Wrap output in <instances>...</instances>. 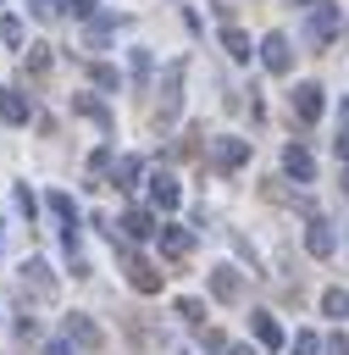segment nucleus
Returning a JSON list of instances; mask_svg holds the SVG:
<instances>
[{"label":"nucleus","mask_w":349,"mask_h":355,"mask_svg":"<svg viewBox=\"0 0 349 355\" xmlns=\"http://www.w3.org/2000/svg\"><path fill=\"white\" fill-rule=\"evenodd\" d=\"M199 139H205V128H188V133L172 144V155H199Z\"/></svg>","instance_id":"22"},{"label":"nucleus","mask_w":349,"mask_h":355,"mask_svg":"<svg viewBox=\"0 0 349 355\" xmlns=\"http://www.w3.org/2000/svg\"><path fill=\"white\" fill-rule=\"evenodd\" d=\"M249 327H255V344H260V349H283V327H277V316H271V311H255V316H249Z\"/></svg>","instance_id":"12"},{"label":"nucleus","mask_w":349,"mask_h":355,"mask_svg":"<svg viewBox=\"0 0 349 355\" xmlns=\"http://www.w3.org/2000/svg\"><path fill=\"white\" fill-rule=\"evenodd\" d=\"M211 294L227 300V305L244 300V277H238V266H216V272H211Z\"/></svg>","instance_id":"9"},{"label":"nucleus","mask_w":349,"mask_h":355,"mask_svg":"<svg viewBox=\"0 0 349 355\" xmlns=\"http://www.w3.org/2000/svg\"><path fill=\"white\" fill-rule=\"evenodd\" d=\"M321 311L327 316H349V288H327L321 294Z\"/></svg>","instance_id":"21"},{"label":"nucleus","mask_w":349,"mask_h":355,"mask_svg":"<svg viewBox=\"0 0 349 355\" xmlns=\"http://www.w3.org/2000/svg\"><path fill=\"white\" fill-rule=\"evenodd\" d=\"M22 283H33V294H39V300H50V294H55V277H50V266H44V261H28V266H22Z\"/></svg>","instance_id":"16"},{"label":"nucleus","mask_w":349,"mask_h":355,"mask_svg":"<svg viewBox=\"0 0 349 355\" xmlns=\"http://www.w3.org/2000/svg\"><path fill=\"white\" fill-rule=\"evenodd\" d=\"M332 33H338V6L332 0H316L310 17H305V39L321 50V44H332Z\"/></svg>","instance_id":"3"},{"label":"nucleus","mask_w":349,"mask_h":355,"mask_svg":"<svg viewBox=\"0 0 349 355\" xmlns=\"http://www.w3.org/2000/svg\"><path fill=\"white\" fill-rule=\"evenodd\" d=\"M222 50H227L233 61H249V33H244V28H222Z\"/></svg>","instance_id":"17"},{"label":"nucleus","mask_w":349,"mask_h":355,"mask_svg":"<svg viewBox=\"0 0 349 355\" xmlns=\"http://www.w3.org/2000/svg\"><path fill=\"white\" fill-rule=\"evenodd\" d=\"M260 61H266V72L283 78V72L294 67V44H288V33H266V39H260Z\"/></svg>","instance_id":"6"},{"label":"nucleus","mask_w":349,"mask_h":355,"mask_svg":"<svg viewBox=\"0 0 349 355\" xmlns=\"http://www.w3.org/2000/svg\"><path fill=\"white\" fill-rule=\"evenodd\" d=\"M111 244H116V255H122V272H127V283H133L138 294H155V288H161V272H155V266H150V261H144V255H138L127 239H116V227H111Z\"/></svg>","instance_id":"2"},{"label":"nucleus","mask_w":349,"mask_h":355,"mask_svg":"<svg viewBox=\"0 0 349 355\" xmlns=\"http://www.w3.org/2000/svg\"><path fill=\"white\" fill-rule=\"evenodd\" d=\"M294 6H316V0H294Z\"/></svg>","instance_id":"36"},{"label":"nucleus","mask_w":349,"mask_h":355,"mask_svg":"<svg viewBox=\"0 0 349 355\" xmlns=\"http://www.w3.org/2000/svg\"><path fill=\"white\" fill-rule=\"evenodd\" d=\"M111 183H116V189H133V183H138V155H122L116 172H111Z\"/></svg>","instance_id":"20"},{"label":"nucleus","mask_w":349,"mask_h":355,"mask_svg":"<svg viewBox=\"0 0 349 355\" xmlns=\"http://www.w3.org/2000/svg\"><path fill=\"white\" fill-rule=\"evenodd\" d=\"M244 161H249V139H233V133H227V139L211 144V166H216V172H238Z\"/></svg>","instance_id":"4"},{"label":"nucleus","mask_w":349,"mask_h":355,"mask_svg":"<svg viewBox=\"0 0 349 355\" xmlns=\"http://www.w3.org/2000/svg\"><path fill=\"white\" fill-rule=\"evenodd\" d=\"M177 316H183V322H194V327H199V322H205V305H199V300H177Z\"/></svg>","instance_id":"25"},{"label":"nucleus","mask_w":349,"mask_h":355,"mask_svg":"<svg viewBox=\"0 0 349 355\" xmlns=\"http://www.w3.org/2000/svg\"><path fill=\"white\" fill-rule=\"evenodd\" d=\"M283 172H288L294 183H316V155H310L305 144H288V150H283Z\"/></svg>","instance_id":"7"},{"label":"nucleus","mask_w":349,"mask_h":355,"mask_svg":"<svg viewBox=\"0 0 349 355\" xmlns=\"http://www.w3.org/2000/svg\"><path fill=\"white\" fill-rule=\"evenodd\" d=\"M294 355H327V344H321L316 333H299V338H294Z\"/></svg>","instance_id":"24"},{"label":"nucleus","mask_w":349,"mask_h":355,"mask_svg":"<svg viewBox=\"0 0 349 355\" xmlns=\"http://www.w3.org/2000/svg\"><path fill=\"white\" fill-rule=\"evenodd\" d=\"M0 39H6V44H22V22L6 17V22H0Z\"/></svg>","instance_id":"26"},{"label":"nucleus","mask_w":349,"mask_h":355,"mask_svg":"<svg viewBox=\"0 0 349 355\" xmlns=\"http://www.w3.org/2000/svg\"><path fill=\"white\" fill-rule=\"evenodd\" d=\"M22 72H28V78L50 72V44H28V55H22Z\"/></svg>","instance_id":"18"},{"label":"nucleus","mask_w":349,"mask_h":355,"mask_svg":"<svg viewBox=\"0 0 349 355\" xmlns=\"http://www.w3.org/2000/svg\"><path fill=\"white\" fill-rule=\"evenodd\" d=\"M72 111H83L89 122H100V128H111V111H105V105H100L94 94H78V100H72Z\"/></svg>","instance_id":"19"},{"label":"nucleus","mask_w":349,"mask_h":355,"mask_svg":"<svg viewBox=\"0 0 349 355\" xmlns=\"http://www.w3.org/2000/svg\"><path fill=\"white\" fill-rule=\"evenodd\" d=\"M321 105H327V100H321V83H299V89H294V116H299L305 128L321 116Z\"/></svg>","instance_id":"8"},{"label":"nucleus","mask_w":349,"mask_h":355,"mask_svg":"<svg viewBox=\"0 0 349 355\" xmlns=\"http://www.w3.org/2000/svg\"><path fill=\"white\" fill-rule=\"evenodd\" d=\"M50 211H55V216H61L66 227H78V205H72L66 194H50Z\"/></svg>","instance_id":"23"},{"label":"nucleus","mask_w":349,"mask_h":355,"mask_svg":"<svg viewBox=\"0 0 349 355\" xmlns=\"http://www.w3.org/2000/svg\"><path fill=\"white\" fill-rule=\"evenodd\" d=\"M66 344H78V349H105V333H100L94 316L72 311V316H66Z\"/></svg>","instance_id":"5"},{"label":"nucleus","mask_w":349,"mask_h":355,"mask_svg":"<svg viewBox=\"0 0 349 355\" xmlns=\"http://www.w3.org/2000/svg\"><path fill=\"white\" fill-rule=\"evenodd\" d=\"M332 150H338V155H343V161H349V122H343V128H338V139H332Z\"/></svg>","instance_id":"32"},{"label":"nucleus","mask_w":349,"mask_h":355,"mask_svg":"<svg viewBox=\"0 0 349 355\" xmlns=\"http://www.w3.org/2000/svg\"><path fill=\"white\" fill-rule=\"evenodd\" d=\"M150 78V50H133V83Z\"/></svg>","instance_id":"27"},{"label":"nucleus","mask_w":349,"mask_h":355,"mask_svg":"<svg viewBox=\"0 0 349 355\" xmlns=\"http://www.w3.org/2000/svg\"><path fill=\"white\" fill-rule=\"evenodd\" d=\"M205 349H211V355H227V349H233V344H227V338H222V333H205Z\"/></svg>","instance_id":"29"},{"label":"nucleus","mask_w":349,"mask_h":355,"mask_svg":"<svg viewBox=\"0 0 349 355\" xmlns=\"http://www.w3.org/2000/svg\"><path fill=\"white\" fill-rule=\"evenodd\" d=\"M183 61H172L166 72H161V83H155V111H150V122L155 128H172L177 122V105H183Z\"/></svg>","instance_id":"1"},{"label":"nucleus","mask_w":349,"mask_h":355,"mask_svg":"<svg viewBox=\"0 0 349 355\" xmlns=\"http://www.w3.org/2000/svg\"><path fill=\"white\" fill-rule=\"evenodd\" d=\"M150 200H155L161 211H177V200H183L177 178H172V172H155V178H150Z\"/></svg>","instance_id":"10"},{"label":"nucleus","mask_w":349,"mask_h":355,"mask_svg":"<svg viewBox=\"0 0 349 355\" xmlns=\"http://www.w3.org/2000/svg\"><path fill=\"white\" fill-rule=\"evenodd\" d=\"M44 355H78V344H66V338H61V344H50Z\"/></svg>","instance_id":"33"},{"label":"nucleus","mask_w":349,"mask_h":355,"mask_svg":"<svg viewBox=\"0 0 349 355\" xmlns=\"http://www.w3.org/2000/svg\"><path fill=\"white\" fill-rule=\"evenodd\" d=\"M0 116H6V122H17V128H22V122H28V116H33V100H28V94H22V89H0Z\"/></svg>","instance_id":"13"},{"label":"nucleus","mask_w":349,"mask_h":355,"mask_svg":"<svg viewBox=\"0 0 349 355\" xmlns=\"http://www.w3.org/2000/svg\"><path fill=\"white\" fill-rule=\"evenodd\" d=\"M61 6H66L72 17H94V0H61Z\"/></svg>","instance_id":"30"},{"label":"nucleus","mask_w":349,"mask_h":355,"mask_svg":"<svg viewBox=\"0 0 349 355\" xmlns=\"http://www.w3.org/2000/svg\"><path fill=\"white\" fill-rule=\"evenodd\" d=\"M227 355H255V349H249V344H233V349H227Z\"/></svg>","instance_id":"34"},{"label":"nucleus","mask_w":349,"mask_h":355,"mask_svg":"<svg viewBox=\"0 0 349 355\" xmlns=\"http://www.w3.org/2000/svg\"><path fill=\"white\" fill-rule=\"evenodd\" d=\"M332 244H338L332 227H327L321 216H310V222H305V250H310V255H332Z\"/></svg>","instance_id":"14"},{"label":"nucleus","mask_w":349,"mask_h":355,"mask_svg":"<svg viewBox=\"0 0 349 355\" xmlns=\"http://www.w3.org/2000/svg\"><path fill=\"white\" fill-rule=\"evenodd\" d=\"M338 183H343V194H349V172H343V178H338Z\"/></svg>","instance_id":"35"},{"label":"nucleus","mask_w":349,"mask_h":355,"mask_svg":"<svg viewBox=\"0 0 349 355\" xmlns=\"http://www.w3.org/2000/svg\"><path fill=\"white\" fill-rule=\"evenodd\" d=\"M161 250H166L172 261H183V255L194 250V233H188V227H177V222H166V227H161Z\"/></svg>","instance_id":"15"},{"label":"nucleus","mask_w":349,"mask_h":355,"mask_svg":"<svg viewBox=\"0 0 349 355\" xmlns=\"http://www.w3.org/2000/svg\"><path fill=\"white\" fill-rule=\"evenodd\" d=\"M155 233H161V227H155V216H150V211H138V205H133V211L122 216V239H127V244H138V239H155Z\"/></svg>","instance_id":"11"},{"label":"nucleus","mask_w":349,"mask_h":355,"mask_svg":"<svg viewBox=\"0 0 349 355\" xmlns=\"http://www.w3.org/2000/svg\"><path fill=\"white\" fill-rule=\"evenodd\" d=\"M327 355H349V338H343V333H332V338H327Z\"/></svg>","instance_id":"31"},{"label":"nucleus","mask_w":349,"mask_h":355,"mask_svg":"<svg viewBox=\"0 0 349 355\" xmlns=\"http://www.w3.org/2000/svg\"><path fill=\"white\" fill-rule=\"evenodd\" d=\"M94 83H100V89H116L122 78H116V67H105V61H100V67H94Z\"/></svg>","instance_id":"28"}]
</instances>
